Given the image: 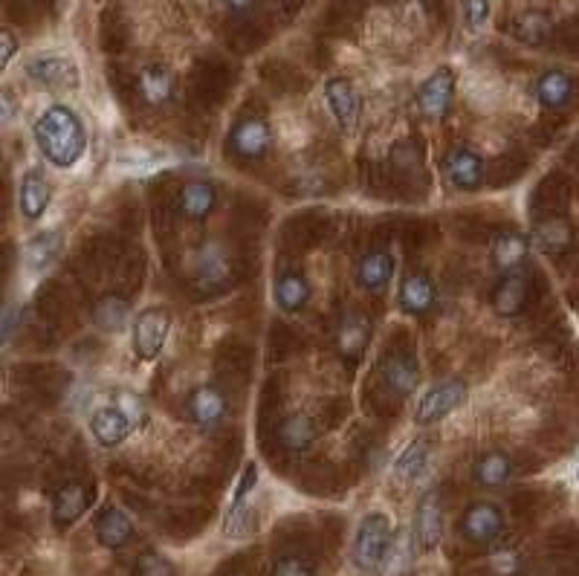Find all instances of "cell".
I'll return each mask as SVG.
<instances>
[{"mask_svg": "<svg viewBox=\"0 0 579 576\" xmlns=\"http://www.w3.org/2000/svg\"><path fill=\"white\" fill-rule=\"evenodd\" d=\"M134 576H174V565L168 562L163 553L148 550V553H142L137 559Z\"/></svg>", "mask_w": 579, "mask_h": 576, "instance_id": "cell-36", "label": "cell"}, {"mask_svg": "<svg viewBox=\"0 0 579 576\" xmlns=\"http://www.w3.org/2000/svg\"><path fill=\"white\" fill-rule=\"evenodd\" d=\"M426 461H429V443L417 440V443H409L403 449V455L394 461V475L400 481H414L423 469H426Z\"/></svg>", "mask_w": 579, "mask_h": 576, "instance_id": "cell-35", "label": "cell"}, {"mask_svg": "<svg viewBox=\"0 0 579 576\" xmlns=\"http://www.w3.org/2000/svg\"><path fill=\"white\" fill-rule=\"evenodd\" d=\"M527 290L530 287H527V278L522 273H507L496 284V290H493V310H496L498 316H504V319L519 316L524 310V304H527V296H530Z\"/></svg>", "mask_w": 579, "mask_h": 576, "instance_id": "cell-19", "label": "cell"}, {"mask_svg": "<svg viewBox=\"0 0 579 576\" xmlns=\"http://www.w3.org/2000/svg\"><path fill=\"white\" fill-rule=\"evenodd\" d=\"M128 316H131V307L122 296H102L99 302L93 304V322L96 328L108 330V333H119V330L128 325Z\"/></svg>", "mask_w": 579, "mask_h": 576, "instance_id": "cell-31", "label": "cell"}, {"mask_svg": "<svg viewBox=\"0 0 579 576\" xmlns=\"http://www.w3.org/2000/svg\"><path fill=\"white\" fill-rule=\"evenodd\" d=\"M452 96H455V73L449 67H441L423 82L420 93H417V102L429 119H443L452 108Z\"/></svg>", "mask_w": 579, "mask_h": 576, "instance_id": "cell-11", "label": "cell"}, {"mask_svg": "<svg viewBox=\"0 0 579 576\" xmlns=\"http://www.w3.org/2000/svg\"><path fill=\"white\" fill-rule=\"evenodd\" d=\"M61 249V235L58 232H44L38 238H32L27 244V264L32 273H41L53 264V258Z\"/></svg>", "mask_w": 579, "mask_h": 576, "instance_id": "cell-32", "label": "cell"}, {"mask_svg": "<svg viewBox=\"0 0 579 576\" xmlns=\"http://www.w3.org/2000/svg\"><path fill=\"white\" fill-rule=\"evenodd\" d=\"M226 412H229V403H226V394L218 385H197L189 394V417L200 429L221 426Z\"/></svg>", "mask_w": 579, "mask_h": 576, "instance_id": "cell-12", "label": "cell"}, {"mask_svg": "<svg viewBox=\"0 0 579 576\" xmlns=\"http://www.w3.org/2000/svg\"><path fill=\"white\" fill-rule=\"evenodd\" d=\"M15 53H18V38H15L12 29H3L0 32V70L9 67V61L15 58Z\"/></svg>", "mask_w": 579, "mask_h": 576, "instance_id": "cell-39", "label": "cell"}, {"mask_svg": "<svg viewBox=\"0 0 579 576\" xmlns=\"http://www.w3.org/2000/svg\"><path fill=\"white\" fill-rule=\"evenodd\" d=\"M180 209L192 220H206L215 209V189L203 180H192L180 192Z\"/></svg>", "mask_w": 579, "mask_h": 576, "instance_id": "cell-30", "label": "cell"}, {"mask_svg": "<svg viewBox=\"0 0 579 576\" xmlns=\"http://www.w3.org/2000/svg\"><path fill=\"white\" fill-rule=\"evenodd\" d=\"M365 345H368V322L359 313H345L339 322V330H336L339 357L348 359V362H359L365 354Z\"/></svg>", "mask_w": 579, "mask_h": 576, "instance_id": "cell-23", "label": "cell"}, {"mask_svg": "<svg viewBox=\"0 0 579 576\" xmlns=\"http://www.w3.org/2000/svg\"><path fill=\"white\" fill-rule=\"evenodd\" d=\"M229 281V255L221 244H203L194 258V284L200 290H221Z\"/></svg>", "mask_w": 579, "mask_h": 576, "instance_id": "cell-15", "label": "cell"}, {"mask_svg": "<svg viewBox=\"0 0 579 576\" xmlns=\"http://www.w3.org/2000/svg\"><path fill=\"white\" fill-rule=\"evenodd\" d=\"M168 328H171V316L163 307H145L134 319V354L142 362L160 357L163 345L168 339Z\"/></svg>", "mask_w": 579, "mask_h": 576, "instance_id": "cell-3", "label": "cell"}, {"mask_svg": "<svg viewBox=\"0 0 579 576\" xmlns=\"http://www.w3.org/2000/svg\"><path fill=\"white\" fill-rule=\"evenodd\" d=\"M435 284L426 273H409L400 284V307L412 316H423L435 307Z\"/></svg>", "mask_w": 579, "mask_h": 576, "instance_id": "cell-21", "label": "cell"}, {"mask_svg": "<svg viewBox=\"0 0 579 576\" xmlns=\"http://www.w3.org/2000/svg\"><path fill=\"white\" fill-rule=\"evenodd\" d=\"M513 35L522 44H542L551 35V18L545 12H522L513 21Z\"/></svg>", "mask_w": 579, "mask_h": 576, "instance_id": "cell-33", "label": "cell"}, {"mask_svg": "<svg viewBox=\"0 0 579 576\" xmlns=\"http://www.w3.org/2000/svg\"><path fill=\"white\" fill-rule=\"evenodd\" d=\"M137 90L139 96H142V102L151 105V108L168 105V102L174 99V76H171V70L163 67V64H151V67H145V70L139 73Z\"/></svg>", "mask_w": 579, "mask_h": 576, "instance_id": "cell-20", "label": "cell"}, {"mask_svg": "<svg viewBox=\"0 0 579 576\" xmlns=\"http://www.w3.org/2000/svg\"><path fill=\"white\" fill-rule=\"evenodd\" d=\"M276 304L284 313H299L304 304L310 302V284L302 273L296 270H284L276 278Z\"/></svg>", "mask_w": 579, "mask_h": 576, "instance_id": "cell-27", "label": "cell"}, {"mask_svg": "<svg viewBox=\"0 0 579 576\" xmlns=\"http://www.w3.org/2000/svg\"><path fill=\"white\" fill-rule=\"evenodd\" d=\"M96 539L111 550L125 548L134 539V522L119 507H105L96 519Z\"/></svg>", "mask_w": 579, "mask_h": 576, "instance_id": "cell-22", "label": "cell"}, {"mask_svg": "<svg viewBox=\"0 0 579 576\" xmlns=\"http://www.w3.org/2000/svg\"><path fill=\"white\" fill-rule=\"evenodd\" d=\"M316 423L307 414H290L278 426V440L287 452H307L316 440Z\"/></svg>", "mask_w": 579, "mask_h": 576, "instance_id": "cell-28", "label": "cell"}, {"mask_svg": "<svg viewBox=\"0 0 579 576\" xmlns=\"http://www.w3.org/2000/svg\"><path fill=\"white\" fill-rule=\"evenodd\" d=\"M27 76L47 90H76L82 84V73L67 55H38L27 64Z\"/></svg>", "mask_w": 579, "mask_h": 576, "instance_id": "cell-5", "label": "cell"}, {"mask_svg": "<svg viewBox=\"0 0 579 576\" xmlns=\"http://www.w3.org/2000/svg\"><path fill=\"white\" fill-rule=\"evenodd\" d=\"M490 18V0H464V21L472 32L487 24Z\"/></svg>", "mask_w": 579, "mask_h": 576, "instance_id": "cell-38", "label": "cell"}, {"mask_svg": "<svg viewBox=\"0 0 579 576\" xmlns=\"http://www.w3.org/2000/svg\"><path fill=\"white\" fill-rule=\"evenodd\" d=\"M443 539V510L441 498L435 490L423 493V498L417 501V513H414V542L420 545L423 553H432V550L441 545Z\"/></svg>", "mask_w": 579, "mask_h": 576, "instance_id": "cell-8", "label": "cell"}, {"mask_svg": "<svg viewBox=\"0 0 579 576\" xmlns=\"http://www.w3.org/2000/svg\"><path fill=\"white\" fill-rule=\"evenodd\" d=\"M493 568L498 574H516L519 571V556L513 550H498V553H493Z\"/></svg>", "mask_w": 579, "mask_h": 576, "instance_id": "cell-41", "label": "cell"}, {"mask_svg": "<svg viewBox=\"0 0 579 576\" xmlns=\"http://www.w3.org/2000/svg\"><path fill=\"white\" fill-rule=\"evenodd\" d=\"M325 99H328V105H331L333 119L339 122V128L345 131V134H351L354 128H357L359 122V113H362V99H359L357 87L351 79H328L325 84Z\"/></svg>", "mask_w": 579, "mask_h": 576, "instance_id": "cell-9", "label": "cell"}, {"mask_svg": "<svg viewBox=\"0 0 579 576\" xmlns=\"http://www.w3.org/2000/svg\"><path fill=\"white\" fill-rule=\"evenodd\" d=\"M131 429H134V417L125 409H119V406H102L90 417L93 438L99 440L102 446H108V449L125 443V438L131 435Z\"/></svg>", "mask_w": 579, "mask_h": 576, "instance_id": "cell-13", "label": "cell"}, {"mask_svg": "<svg viewBox=\"0 0 579 576\" xmlns=\"http://www.w3.org/2000/svg\"><path fill=\"white\" fill-rule=\"evenodd\" d=\"M530 255V241L516 229H504L493 238V264L501 273H519L524 261Z\"/></svg>", "mask_w": 579, "mask_h": 576, "instance_id": "cell-17", "label": "cell"}, {"mask_svg": "<svg viewBox=\"0 0 579 576\" xmlns=\"http://www.w3.org/2000/svg\"><path fill=\"white\" fill-rule=\"evenodd\" d=\"M255 524H258V516L247 501H232L226 519H223V536L226 539H244L255 530Z\"/></svg>", "mask_w": 579, "mask_h": 576, "instance_id": "cell-34", "label": "cell"}, {"mask_svg": "<svg viewBox=\"0 0 579 576\" xmlns=\"http://www.w3.org/2000/svg\"><path fill=\"white\" fill-rule=\"evenodd\" d=\"M467 394H469L467 383H461V380H449V383L435 385V388H429V391L420 397L417 412H414V420H417L420 426L438 423V420H443L446 414L461 409V406L467 403Z\"/></svg>", "mask_w": 579, "mask_h": 576, "instance_id": "cell-6", "label": "cell"}, {"mask_svg": "<svg viewBox=\"0 0 579 576\" xmlns=\"http://www.w3.org/2000/svg\"><path fill=\"white\" fill-rule=\"evenodd\" d=\"M50 186L47 180L38 174V171H27L24 180H21V189H18V206H21V215L27 220H41V215L47 212L50 206Z\"/></svg>", "mask_w": 579, "mask_h": 576, "instance_id": "cell-26", "label": "cell"}, {"mask_svg": "<svg viewBox=\"0 0 579 576\" xmlns=\"http://www.w3.org/2000/svg\"><path fill=\"white\" fill-rule=\"evenodd\" d=\"M380 377L391 394L409 397L417 383H420V365L409 351H391L380 362Z\"/></svg>", "mask_w": 579, "mask_h": 576, "instance_id": "cell-10", "label": "cell"}, {"mask_svg": "<svg viewBox=\"0 0 579 576\" xmlns=\"http://www.w3.org/2000/svg\"><path fill=\"white\" fill-rule=\"evenodd\" d=\"M391 273H394V258L388 249H371L362 255L357 267V281L362 290L368 293H380L386 290L388 281H391Z\"/></svg>", "mask_w": 579, "mask_h": 576, "instance_id": "cell-18", "label": "cell"}, {"mask_svg": "<svg viewBox=\"0 0 579 576\" xmlns=\"http://www.w3.org/2000/svg\"><path fill=\"white\" fill-rule=\"evenodd\" d=\"M32 134H35L38 151L56 168H73L87 151V134H84L82 119L67 105H53V108L44 110L38 116Z\"/></svg>", "mask_w": 579, "mask_h": 576, "instance_id": "cell-1", "label": "cell"}, {"mask_svg": "<svg viewBox=\"0 0 579 576\" xmlns=\"http://www.w3.org/2000/svg\"><path fill=\"white\" fill-rule=\"evenodd\" d=\"M255 484H258V467H255V464H247L244 472H241V481H238V490H235V498H232V501H247V495L252 493Z\"/></svg>", "mask_w": 579, "mask_h": 576, "instance_id": "cell-40", "label": "cell"}, {"mask_svg": "<svg viewBox=\"0 0 579 576\" xmlns=\"http://www.w3.org/2000/svg\"><path fill=\"white\" fill-rule=\"evenodd\" d=\"M533 241L548 255H562V252H571V247H574V229L565 218H545L536 223Z\"/></svg>", "mask_w": 579, "mask_h": 576, "instance_id": "cell-25", "label": "cell"}, {"mask_svg": "<svg viewBox=\"0 0 579 576\" xmlns=\"http://www.w3.org/2000/svg\"><path fill=\"white\" fill-rule=\"evenodd\" d=\"M270 576H316V571H313L310 559H304L299 553H287L273 565Z\"/></svg>", "mask_w": 579, "mask_h": 576, "instance_id": "cell-37", "label": "cell"}, {"mask_svg": "<svg viewBox=\"0 0 579 576\" xmlns=\"http://www.w3.org/2000/svg\"><path fill=\"white\" fill-rule=\"evenodd\" d=\"M394 530L386 513H371L365 516L354 539V565L359 571H377L391 553Z\"/></svg>", "mask_w": 579, "mask_h": 576, "instance_id": "cell-2", "label": "cell"}, {"mask_svg": "<svg viewBox=\"0 0 579 576\" xmlns=\"http://www.w3.org/2000/svg\"><path fill=\"white\" fill-rule=\"evenodd\" d=\"M229 9H235V12H244V9H249L252 3H258V0H223Z\"/></svg>", "mask_w": 579, "mask_h": 576, "instance_id": "cell-43", "label": "cell"}, {"mask_svg": "<svg viewBox=\"0 0 579 576\" xmlns=\"http://www.w3.org/2000/svg\"><path fill=\"white\" fill-rule=\"evenodd\" d=\"M90 507V487L82 481H64L53 493V522L56 527H70L82 519Z\"/></svg>", "mask_w": 579, "mask_h": 576, "instance_id": "cell-14", "label": "cell"}, {"mask_svg": "<svg viewBox=\"0 0 579 576\" xmlns=\"http://www.w3.org/2000/svg\"><path fill=\"white\" fill-rule=\"evenodd\" d=\"M472 475H475V481H478L481 487L498 490V487H504V484L510 481L513 461H510V455H504V452H484V455L475 461Z\"/></svg>", "mask_w": 579, "mask_h": 576, "instance_id": "cell-29", "label": "cell"}, {"mask_svg": "<svg viewBox=\"0 0 579 576\" xmlns=\"http://www.w3.org/2000/svg\"><path fill=\"white\" fill-rule=\"evenodd\" d=\"M0 105H3V125H9V122H12V113H15V105H12L9 90H3V93H0Z\"/></svg>", "mask_w": 579, "mask_h": 576, "instance_id": "cell-42", "label": "cell"}, {"mask_svg": "<svg viewBox=\"0 0 579 576\" xmlns=\"http://www.w3.org/2000/svg\"><path fill=\"white\" fill-rule=\"evenodd\" d=\"M446 177L455 189L472 192L484 183V160L469 148H455L446 157Z\"/></svg>", "mask_w": 579, "mask_h": 576, "instance_id": "cell-16", "label": "cell"}, {"mask_svg": "<svg viewBox=\"0 0 579 576\" xmlns=\"http://www.w3.org/2000/svg\"><path fill=\"white\" fill-rule=\"evenodd\" d=\"M574 90H577V84L565 70H548L536 82V99H539L542 108L562 110L574 99Z\"/></svg>", "mask_w": 579, "mask_h": 576, "instance_id": "cell-24", "label": "cell"}, {"mask_svg": "<svg viewBox=\"0 0 579 576\" xmlns=\"http://www.w3.org/2000/svg\"><path fill=\"white\" fill-rule=\"evenodd\" d=\"M461 533L472 545H496L498 536L504 533V513L493 501H475L461 516Z\"/></svg>", "mask_w": 579, "mask_h": 576, "instance_id": "cell-4", "label": "cell"}, {"mask_svg": "<svg viewBox=\"0 0 579 576\" xmlns=\"http://www.w3.org/2000/svg\"><path fill=\"white\" fill-rule=\"evenodd\" d=\"M273 145V134H270V125L258 116H249L241 119L232 134H229V151L238 157V160H261Z\"/></svg>", "mask_w": 579, "mask_h": 576, "instance_id": "cell-7", "label": "cell"}]
</instances>
